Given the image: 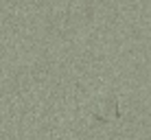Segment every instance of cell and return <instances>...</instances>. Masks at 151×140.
I'll use <instances>...</instances> for the list:
<instances>
[]
</instances>
